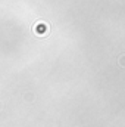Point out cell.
Returning <instances> with one entry per match:
<instances>
[{
  "instance_id": "obj_1",
  "label": "cell",
  "mask_w": 125,
  "mask_h": 127,
  "mask_svg": "<svg viewBox=\"0 0 125 127\" xmlns=\"http://www.w3.org/2000/svg\"><path fill=\"white\" fill-rule=\"evenodd\" d=\"M118 65L122 66V68H125V55H121V56H119V59H118Z\"/></svg>"
}]
</instances>
